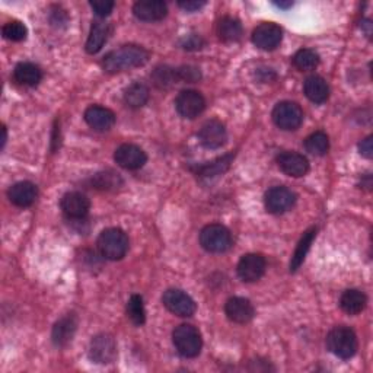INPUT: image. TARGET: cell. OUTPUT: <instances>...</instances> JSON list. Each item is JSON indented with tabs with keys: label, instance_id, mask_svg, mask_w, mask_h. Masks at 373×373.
I'll return each instance as SVG.
<instances>
[{
	"label": "cell",
	"instance_id": "1",
	"mask_svg": "<svg viewBox=\"0 0 373 373\" xmlns=\"http://www.w3.org/2000/svg\"><path fill=\"white\" fill-rule=\"evenodd\" d=\"M149 62V51L140 46H123L108 53L102 60V69L107 73H118L142 67Z\"/></svg>",
	"mask_w": 373,
	"mask_h": 373
},
{
	"label": "cell",
	"instance_id": "2",
	"mask_svg": "<svg viewBox=\"0 0 373 373\" xmlns=\"http://www.w3.org/2000/svg\"><path fill=\"white\" fill-rule=\"evenodd\" d=\"M326 347L340 359H351L359 349V341L349 326H335L326 335Z\"/></svg>",
	"mask_w": 373,
	"mask_h": 373
},
{
	"label": "cell",
	"instance_id": "3",
	"mask_svg": "<svg viewBox=\"0 0 373 373\" xmlns=\"http://www.w3.org/2000/svg\"><path fill=\"white\" fill-rule=\"evenodd\" d=\"M97 245L103 258L118 261L124 258L129 251V238L122 229L110 228L99 235Z\"/></svg>",
	"mask_w": 373,
	"mask_h": 373
},
{
	"label": "cell",
	"instance_id": "4",
	"mask_svg": "<svg viewBox=\"0 0 373 373\" xmlns=\"http://www.w3.org/2000/svg\"><path fill=\"white\" fill-rule=\"evenodd\" d=\"M172 341L176 351L185 357V359L197 357L203 347V338L200 331L196 326L188 324H183L175 328L172 333Z\"/></svg>",
	"mask_w": 373,
	"mask_h": 373
},
{
	"label": "cell",
	"instance_id": "5",
	"mask_svg": "<svg viewBox=\"0 0 373 373\" xmlns=\"http://www.w3.org/2000/svg\"><path fill=\"white\" fill-rule=\"evenodd\" d=\"M200 245L212 254L226 252L232 247V235L228 228L219 223L207 225L200 232Z\"/></svg>",
	"mask_w": 373,
	"mask_h": 373
},
{
	"label": "cell",
	"instance_id": "6",
	"mask_svg": "<svg viewBox=\"0 0 373 373\" xmlns=\"http://www.w3.org/2000/svg\"><path fill=\"white\" fill-rule=\"evenodd\" d=\"M273 122L281 130L293 131L301 127L304 122V111L296 102H279L273 110Z\"/></svg>",
	"mask_w": 373,
	"mask_h": 373
},
{
	"label": "cell",
	"instance_id": "7",
	"mask_svg": "<svg viewBox=\"0 0 373 373\" xmlns=\"http://www.w3.org/2000/svg\"><path fill=\"white\" fill-rule=\"evenodd\" d=\"M162 302L163 306H165L169 312H172L174 315L183 318L192 317L194 312L197 309L192 297L180 289H168L162 296Z\"/></svg>",
	"mask_w": 373,
	"mask_h": 373
},
{
	"label": "cell",
	"instance_id": "8",
	"mask_svg": "<svg viewBox=\"0 0 373 373\" xmlns=\"http://www.w3.org/2000/svg\"><path fill=\"white\" fill-rule=\"evenodd\" d=\"M89 357L99 365L113 363L117 357V342L110 334H98L89 345Z\"/></svg>",
	"mask_w": 373,
	"mask_h": 373
},
{
	"label": "cell",
	"instance_id": "9",
	"mask_svg": "<svg viewBox=\"0 0 373 373\" xmlns=\"http://www.w3.org/2000/svg\"><path fill=\"white\" fill-rule=\"evenodd\" d=\"M296 203V194L288 187H273L265 192L264 204L267 212L283 215L289 212Z\"/></svg>",
	"mask_w": 373,
	"mask_h": 373
},
{
	"label": "cell",
	"instance_id": "10",
	"mask_svg": "<svg viewBox=\"0 0 373 373\" xmlns=\"http://www.w3.org/2000/svg\"><path fill=\"white\" fill-rule=\"evenodd\" d=\"M175 107L180 115L192 120V118L199 117L206 110V99L200 92L187 89V91L178 94L175 99Z\"/></svg>",
	"mask_w": 373,
	"mask_h": 373
},
{
	"label": "cell",
	"instance_id": "11",
	"mask_svg": "<svg viewBox=\"0 0 373 373\" xmlns=\"http://www.w3.org/2000/svg\"><path fill=\"white\" fill-rule=\"evenodd\" d=\"M114 160L118 163V167L129 171H136L144 167L147 156L142 147L131 143H124L120 147H117Z\"/></svg>",
	"mask_w": 373,
	"mask_h": 373
},
{
	"label": "cell",
	"instance_id": "12",
	"mask_svg": "<svg viewBox=\"0 0 373 373\" xmlns=\"http://www.w3.org/2000/svg\"><path fill=\"white\" fill-rule=\"evenodd\" d=\"M283 40L281 28L273 22H264L258 25L252 33V42L261 50H276Z\"/></svg>",
	"mask_w": 373,
	"mask_h": 373
},
{
	"label": "cell",
	"instance_id": "13",
	"mask_svg": "<svg viewBox=\"0 0 373 373\" xmlns=\"http://www.w3.org/2000/svg\"><path fill=\"white\" fill-rule=\"evenodd\" d=\"M63 213L73 220L85 219L91 210V201L79 191H70L66 192L60 201Z\"/></svg>",
	"mask_w": 373,
	"mask_h": 373
},
{
	"label": "cell",
	"instance_id": "14",
	"mask_svg": "<svg viewBox=\"0 0 373 373\" xmlns=\"http://www.w3.org/2000/svg\"><path fill=\"white\" fill-rule=\"evenodd\" d=\"M265 258L260 254H247L238 264V276L245 283L258 281L265 273Z\"/></svg>",
	"mask_w": 373,
	"mask_h": 373
},
{
	"label": "cell",
	"instance_id": "15",
	"mask_svg": "<svg viewBox=\"0 0 373 373\" xmlns=\"http://www.w3.org/2000/svg\"><path fill=\"white\" fill-rule=\"evenodd\" d=\"M199 140L206 149H219L225 146L228 140L226 127L217 120L207 122L199 131Z\"/></svg>",
	"mask_w": 373,
	"mask_h": 373
},
{
	"label": "cell",
	"instance_id": "16",
	"mask_svg": "<svg viewBox=\"0 0 373 373\" xmlns=\"http://www.w3.org/2000/svg\"><path fill=\"white\" fill-rule=\"evenodd\" d=\"M133 13L140 21L156 22L167 17L168 6L162 0H142L133 6Z\"/></svg>",
	"mask_w": 373,
	"mask_h": 373
},
{
	"label": "cell",
	"instance_id": "17",
	"mask_svg": "<svg viewBox=\"0 0 373 373\" xmlns=\"http://www.w3.org/2000/svg\"><path fill=\"white\" fill-rule=\"evenodd\" d=\"M76 330H78V318L74 313H67V315L58 320L54 324L51 331V340L54 342V346L66 347L73 340Z\"/></svg>",
	"mask_w": 373,
	"mask_h": 373
},
{
	"label": "cell",
	"instance_id": "18",
	"mask_svg": "<svg viewBox=\"0 0 373 373\" xmlns=\"http://www.w3.org/2000/svg\"><path fill=\"white\" fill-rule=\"evenodd\" d=\"M226 317L235 324H248L256 317V309L245 297H231L225 305Z\"/></svg>",
	"mask_w": 373,
	"mask_h": 373
},
{
	"label": "cell",
	"instance_id": "19",
	"mask_svg": "<svg viewBox=\"0 0 373 373\" xmlns=\"http://www.w3.org/2000/svg\"><path fill=\"white\" fill-rule=\"evenodd\" d=\"M277 165L279 168L289 176L299 178L306 175L309 171V162L308 159L296 152H283L277 156Z\"/></svg>",
	"mask_w": 373,
	"mask_h": 373
},
{
	"label": "cell",
	"instance_id": "20",
	"mask_svg": "<svg viewBox=\"0 0 373 373\" xmlns=\"http://www.w3.org/2000/svg\"><path fill=\"white\" fill-rule=\"evenodd\" d=\"M8 197H9L10 203L15 206L29 207L35 203V200L38 197V190L33 183L21 181V183L13 184L9 188Z\"/></svg>",
	"mask_w": 373,
	"mask_h": 373
},
{
	"label": "cell",
	"instance_id": "21",
	"mask_svg": "<svg viewBox=\"0 0 373 373\" xmlns=\"http://www.w3.org/2000/svg\"><path fill=\"white\" fill-rule=\"evenodd\" d=\"M85 122L94 130L106 131L115 124V114L106 107L92 106L85 111Z\"/></svg>",
	"mask_w": 373,
	"mask_h": 373
},
{
	"label": "cell",
	"instance_id": "22",
	"mask_svg": "<svg viewBox=\"0 0 373 373\" xmlns=\"http://www.w3.org/2000/svg\"><path fill=\"white\" fill-rule=\"evenodd\" d=\"M304 92L309 101L313 103H324L330 97V86L321 76H309L304 83Z\"/></svg>",
	"mask_w": 373,
	"mask_h": 373
},
{
	"label": "cell",
	"instance_id": "23",
	"mask_svg": "<svg viewBox=\"0 0 373 373\" xmlns=\"http://www.w3.org/2000/svg\"><path fill=\"white\" fill-rule=\"evenodd\" d=\"M367 304V297L363 292L357 289H349L342 292L340 297V308L345 310L349 315H357L360 313Z\"/></svg>",
	"mask_w": 373,
	"mask_h": 373
},
{
	"label": "cell",
	"instance_id": "24",
	"mask_svg": "<svg viewBox=\"0 0 373 373\" xmlns=\"http://www.w3.org/2000/svg\"><path fill=\"white\" fill-rule=\"evenodd\" d=\"M110 25L106 22H94L91 26V33H89L88 41H86V51L89 54H97L103 47V44L107 42L110 35Z\"/></svg>",
	"mask_w": 373,
	"mask_h": 373
},
{
	"label": "cell",
	"instance_id": "25",
	"mask_svg": "<svg viewBox=\"0 0 373 373\" xmlns=\"http://www.w3.org/2000/svg\"><path fill=\"white\" fill-rule=\"evenodd\" d=\"M13 78L19 85L37 86L42 79L41 69L34 63H19L13 70Z\"/></svg>",
	"mask_w": 373,
	"mask_h": 373
},
{
	"label": "cell",
	"instance_id": "26",
	"mask_svg": "<svg viewBox=\"0 0 373 373\" xmlns=\"http://www.w3.org/2000/svg\"><path fill=\"white\" fill-rule=\"evenodd\" d=\"M149 97H151L149 88L142 82L131 83L124 91V102L127 103V107L133 110L144 107L149 101Z\"/></svg>",
	"mask_w": 373,
	"mask_h": 373
},
{
	"label": "cell",
	"instance_id": "27",
	"mask_svg": "<svg viewBox=\"0 0 373 373\" xmlns=\"http://www.w3.org/2000/svg\"><path fill=\"white\" fill-rule=\"evenodd\" d=\"M315 236H317V229L312 228V229L306 231L304 233V236L301 238V241H299V244H297L293 256H292V261H290V272L292 273H295L297 268L304 264L308 252L310 249V245H312L313 240H315Z\"/></svg>",
	"mask_w": 373,
	"mask_h": 373
},
{
	"label": "cell",
	"instance_id": "28",
	"mask_svg": "<svg viewBox=\"0 0 373 373\" xmlns=\"http://www.w3.org/2000/svg\"><path fill=\"white\" fill-rule=\"evenodd\" d=\"M217 35L225 42L240 41L242 37V25L236 18L225 17L217 24Z\"/></svg>",
	"mask_w": 373,
	"mask_h": 373
},
{
	"label": "cell",
	"instance_id": "29",
	"mask_svg": "<svg viewBox=\"0 0 373 373\" xmlns=\"http://www.w3.org/2000/svg\"><path fill=\"white\" fill-rule=\"evenodd\" d=\"M233 158H235L233 154H228L225 156L217 158L213 162H208V163H206V165H201L197 168V175L200 178H206V180H210V178L219 176L225 171H228Z\"/></svg>",
	"mask_w": 373,
	"mask_h": 373
},
{
	"label": "cell",
	"instance_id": "30",
	"mask_svg": "<svg viewBox=\"0 0 373 373\" xmlns=\"http://www.w3.org/2000/svg\"><path fill=\"white\" fill-rule=\"evenodd\" d=\"M91 183L97 190L101 191H114L123 185L122 176L114 171H102L95 174Z\"/></svg>",
	"mask_w": 373,
	"mask_h": 373
},
{
	"label": "cell",
	"instance_id": "31",
	"mask_svg": "<svg viewBox=\"0 0 373 373\" xmlns=\"http://www.w3.org/2000/svg\"><path fill=\"white\" fill-rule=\"evenodd\" d=\"M152 82L159 89H169L175 83L180 82L178 79L176 69L169 66H158L152 73Z\"/></svg>",
	"mask_w": 373,
	"mask_h": 373
},
{
	"label": "cell",
	"instance_id": "32",
	"mask_svg": "<svg viewBox=\"0 0 373 373\" xmlns=\"http://www.w3.org/2000/svg\"><path fill=\"white\" fill-rule=\"evenodd\" d=\"M305 149L310 155L324 156L328 154V149H330V139H328L324 131H315L309 138H306Z\"/></svg>",
	"mask_w": 373,
	"mask_h": 373
},
{
	"label": "cell",
	"instance_id": "33",
	"mask_svg": "<svg viewBox=\"0 0 373 373\" xmlns=\"http://www.w3.org/2000/svg\"><path fill=\"white\" fill-rule=\"evenodd\" d=\"M126 312L129 320L134 324V325H143L146 322V309H144V304H143V297L139 295H133L126 306Z\"/></svg>",
	"mask_w": 373,
	"mask_h": 373
},
{
	"label": "cell",
	"instance_id": "34",
	"mask_svg": "<svg viewBox=\"0 0 373 373\" xmlns=\"http://www.w3.org/2000/svg\"><path fill=\"white\" fill-rule=\"evenodd\" d=\"M293 65L302 72L313 70L320 65V56L310 49H302L293 56Z\"/></svg>",
	"mask_w": 373,
	"mask_h": 373
},
{
	"label": "cell",
	"instance_id": "35",
	"mask_svg": "<svg viewBox=\"0 0 373 373\" xmlns=\"http://www.w3.org/2000/svg\"><path fill=\"white\" fill-rule=\"evenodd\" d=\"M2 33H3V37L9 41H24L26 38V26L19 22V21H12V22H8L3 29H2Z\"/></svg>",
	"mask_w": 373,
	"mask_h": 373
},
{
	"label": "cell",
	"instance_id": "36",
	"mask_svg": "<svg viewBox=\"0 0 373 373\" xmlns=\"http://www.w3.org/2000/svg\"><path fill=\"white\" fill-rule=\"evenodd\" d=\"M176 73H178V79H180V82H188V83H194L201 79V73L197 67L194 66H181L176 69Z\"/></svg>",
	"mask_w": 373,
	"mask_h": 373
},
{
	"label": "cell",
	"instance_id": "37",
	"mask_svg": "<svg viewBox=\"0 0 373 373\" xmlns=\"http://www.w3.org/2000/svg\"><path fill=\"white\" fill-rule=\"evenodd\" d=\"M181 46L184 50L197 51V50H201L204 47V40L197 34H190V35L183 38Z\"/></svg>",
	"mask_w": 373,
	"mask_h": 373
},
{
	"label": "cell",
	"instance_id": "38",
	"mask_svg": "<svg viewBox=\"0 0 373 373\" xmlns=\"http://www.w3.org/2000/svg\"><path fill=\"white\" fill-rule=\"evenodd\" d=\"M89 5H91L94 12L101 18L108 17L115 6V3L110 2V0H95V2H91Z\"/></svg>",
	"mask_w": 373,
	"mask_h": 373
},
{
	"label": "cell",
	"instance_id": "39",
	"mask_svg": "<svg viewBox=\"0 0 373 373\" xmlns=\"http://www.w3.org/2000/svg\"><path fill=\"white\" fill-rule=\"evenodd\" d=\"M204 5H206L204 0H181V2H178V6L187 12H197Z\"/></svg>",
	"mask_w": 373,
	"mask_h": 373
},
{
	"label": "cell",
	"instance_id": "40",
	"mask_svg": "<svg viewBox=\"0 0 373 373\" xmlns=\"http://www.w3.org/2000/svg\"><path fill=\"white\" fill-rule=\"evenodd\" d=\"M359 151H360V155L367 159L373 156V138L372 136H367L365 140L359 143Z\"/></svg>",
	"mask_w": 373,
	"mask_h": 373
},
{
	"label": "cell",
	"instance_id": "41",
	"mask_svg": "<svg viewBox=\"0 0 373 373\" xmlns=\"http://www.w3.org/2000/svg\"><path fill=\"white\" fill-rule=\"evenodd\" d=\"M276 6L283 8V9H288V8H292L293 3L292 2H276Z\"/></svg>",
	"mask_w": 373,
	"mask_h": 373
},
{
	"label": "cell",
	"instance_id": "42",
	"mask_svg": "<svg viewBox=\"0 0 373 373\" xmlns=\"http://www.w3.org/2000/svg\"><path fill=\"white\" fill-rule=\"evenodd\" d=\"M2 131H3V140H2V147L5 146V143H6V139H8V133H6V127H3L2 129Z\"/></svg>",
	"mask_w": 373,
	"mask_h": 373
}]
</instances>
